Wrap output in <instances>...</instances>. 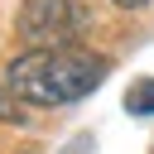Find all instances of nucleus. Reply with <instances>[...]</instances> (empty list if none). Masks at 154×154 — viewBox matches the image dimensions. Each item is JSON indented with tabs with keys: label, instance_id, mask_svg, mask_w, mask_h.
Wrapping results in <instances>:
<instances>
[{
	"label": "nucleus",
	"instance_id": "1",
	"mask_svg": "<svg viewBox=\"0 0 154 154\" xmlns=\"http://www.w3.org/2000/svg\"><path fill=\"white\" fill-rule=\"evenodd\" d=\"M106 58L72 43V48H24L5 63V87L29 106H67L101 87Z\"/></svg>",
	"mask_w": 154,
	"mask_h": 154
},
{
	"label": "nucleus",
	"instance_id": "2",
	"mask_svg": "<svg viewBox=\"0 0 154 154\" xmlns=\"http://www.w3.org/2000/svg\"><path fill=\"white\" fill-rule=\"evenodd\" d=\"M91 29V10L82 0H24L19 38L29 48H72Z\"/></svg>",
	"mask_w": 154,
	"mask_h": 154
},
{
	"label": "nucleus",
	"instance_id": "3",
	"mask_svg": "<svg viewBox=\"0 0 154 154\" xmlns=\"http://www.w3.org/2000/svg\"><path fill=\"white\" fill-rule=\"evenodd\" d=\"M125 111H135V116H154V77L130 82V91H125Z\"/></svg>",
	"mask_w": 154,
	"mask_h": 154
},
{
	"label": "nucleus",
	"instance_id": "4",
	"mask_svg": "<svg viewBox=\"0 0 154 154\" xmlns=\"http://www.w3.org/2000/svg\"><path fill=\"white\" fill-rule=\"evenodd\" d=\"M0 120H14V125L24 120V111H19V96H14L5 82H0Z\"/></svg>",
	"mask_w": 154,
	"mask_h": 154
},
{
	"label": "nucleus",
	"instance_id": "5",
	"mask_svg": "<svg viewBox=\"0 0 154 154\" xmlns=\"http://www.w3.org/2000/svg\"><path fill=\"white\" fill-rule=\"evenodd\" d=\"M116 10H149V0H111Z\"/></svg>",
	"mask_w": 154,
	"mask_h": 154
}]
</instances>
